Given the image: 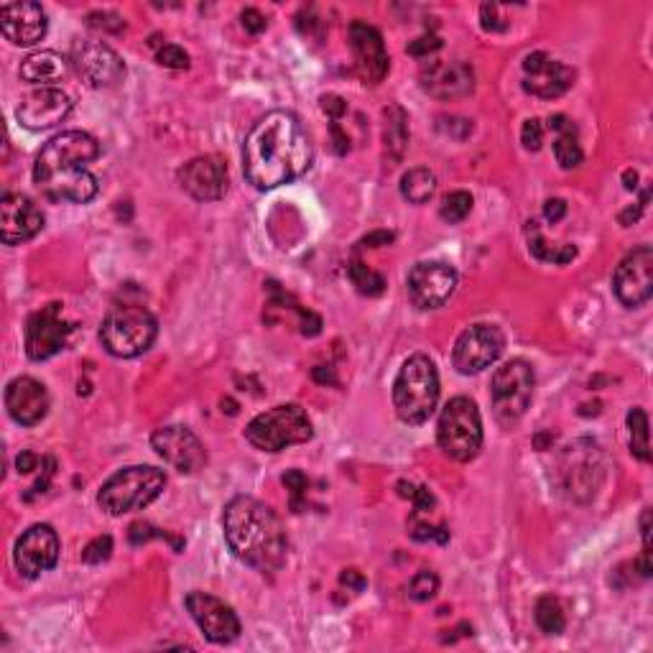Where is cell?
<instances>
[{
  "label": "cell",
  "instance_id": "6da1fadb",
  "mask_svg": "<svg viewBox=\"0 0 653 653\" xmlns=\"http://www.w3.org/2000/svg\"><path fill=\"white\" fill-rule=\"evenodd\" d=\"M312 159L314 148L304 125L286 110L263 115L243 143V174L261 192L307 174Z\"/></svg>",
  "mask_w": 653,
  "mask_h": 653
},
{
  "label": "cell",
  "instance_id": "7a4b0ae2",
  "mask_svg": "<svg viewBox=\"0 0 653 653\" xmlns=\"http://www.w3.org/2000/svg\"><path fill=\"white\" fill-rule=\"evenodd\" d=\"M100 156V143L82 131H64L41 148L34 182L54 202L87 205L97 197V177L87 166Z\"/></svg>",
  "mask_w": 653,
  "mask_h": 653
},
{
  "label": "cell",
  "instance_id": "3957f363",
  "mask_svg": "<svg viewBox=\"0 0 653 653\" xmlns=\"http://www.w3.org/2000/svg\"><path fill=\"white\" fill-rule=\"evenodd\" d=\"M222 529L230 551L240 562L263 574L279 572L286 562V531L281 518L250 495H238L225 506Z\"/></svg>",
  "mask_w": 653,
  "mask_h": 653
},
{
  "label": "cell",
  "instance_id": "277c9868",
  "mask_svg": "<svg viewBox=\"0 0 653 653\" xmlns=\"http://www.w3.org/2000/svg\"><path fill=\"white\" fill-rule=\"evenodd\" d=\"M439 401L437 365L426 355L416 353L401 365L393 381V406L398 419L406 424H424L434 414Z\"/></svg>",
  "mask_w": 653,
  "mask_h": 653
},
{
  "label": "cell",
  "instance_id": "5b68a950",
  "mask_svg": "<svg viewBox=\"0 0 653 653\" xmlns=\"http://www.w3.org/2000/svg\"><path fill=\"white\" fill-rule=\"evenodd\" d=\"M166 488L164 470L151 465H133L115 472L108 483L97 493V503L108 516L141 511L148 503H154Z\"/></svg>",
  "mask_w": 653,
  "mask_h": 653
},
{
  "label": "cell",
  "instance_id": "8992f818",
  "mask_svg": "<svg viewBox=\"0 0 653 653\" xmlns=\"http://www.w3.org/2000/svg\"><path fill=\"white\" fill-rule=\"evenodd\" d=\"M156 335H159L156 317L146 307H138V304L115 307L103 319V327H100V340H103L105 350L113 358L123 360L138 358L146 350H151Z\"/></svg>",
  "mask_w": 653,
  "mask_h": 653
},
{
  "label": "cell",
  "instance_id": "52a82bcc",
  "mask_svg": "<svg viewBox=\"0 0 653 653\" xmlns=\"http://www.w3.org/2000/svg\"><path fill=\"white\" fill-rule=\"evenodd\" d=\"M437 442L449 460H475L483 447V419L472 398L457 396L444 406L437 424Z\"/></svg>",
  "mask_w": 653,
  "mask_h": 653
},
{
  "label": "cell",
  "instance_id": "ba28073f",
  "mask_svg": "<svg viewBox=\"0 0 653 653\" xmlns=\"http://www.w3.org/2000/svg\"><path fill=\"white\" fill-rule=\"evenodd\" d=\"M312 434V419L296 404L263 411L245 426V439L261 452H281L291 444H304L312 439Z\"/></svg>",
  "mask_w": 653,
  "mask_h": 653
},
{
  "label": "cell",
  "instance_id": "9c48e42d",
  "mask_svg": "<svg viewBox=\"0 0 653 653\" xmlns=\"http://www.w3.org/2000/svg\"><path fill=\"white\" fill-rule=\"evenodd\" d=\"M536 375L526 360H508L493 373L490 396H493V414L498 424L513 426L523 419L534 398Z\"/></svg>",
  "mask_w": 653,
  "mask_h": 653
},
{
  "label": "cell",
  "instance_id": "30bf717a",
  "mask_svg": "<svg viewBox=\"0 0 653 653\" xmlns=\"http://www.w3.org/2000/svg\"><path fill=\"white\" fill-rule=\"evenodd\" d=\"M559 485L564 493L574 500L595 498L597 488L605 477V457H602L600 444L592 439H577L569 447H564L557 465Z\"/></svg>",
  "mask_w": 653,
  "mask_h": 653
},
{
  "label": "cell",
  "instance_id": "8fae6325",
  "mask_svg": "<svg viewBox=\"0 0 653 653\" xmlns=\"http://www.w3.org/2000/svg\"><path fill=\"white\" fill-rule=\"evenodd\" d=\"M506 335L495 324H472L470 330L462 332L452 350V363L462 375L483 373L503 355Z\"/></svg>",
  "mask_w": 653,
  "mask_h": 653
},
{
  "label": "cell",
  "instance_id": "7c38bea8",
  "mask_svg": "<svg viewBox=\"0 0 653 653\" xmlns=\"http://www.w3.org/2000/svg\"><path fill=\"white\" fill-rule=\"evenodd\" d=\"M72 324L62 317V304H46L26 322V355L36 363L54 358L67 347Z\"/></svg>",
  "mask_w": 653,
  "mask_h": 653
},
{
  "label": "cell",
  "instance_id": "4fadbf2b",
  "mask_svg": "<svg viewBox=\"0 0 653 653\" xmlns=\"http://www.w3.org/2000/svg\"><path fill=\"white\" fill-rule=\"evenodd\" d=\"M184 605H187L194 623L199 625V631L205 633L207 641L233 643L235 638L240 636V631H243L235 610L230 608L225 600L210 595V592H199V590L189 592Z\"/></svg>",
  "mask_w": 653,
  "mask_h": 653
},
{
  "label": "cell",
  "instance_id": "5bb4252c",
  "mask_svg": "<svg viewBox=\"0 0 653 653\" xmlns=\"http://www.w3.org/2000/svg\"><path fill=\"white\" fill-rule=\"evenodd\" d=\"M13 562L21 577L36 580L44 572L57 567L59 562V536L49 523H36L29 531H23L16 541Z\"/></svg>",
  "mask_w": 653,
  "mask_h": 653
},
{
  "label": "cell",
  "instance_id": "9a60e30c",
  "mask_svg": "<svg viewBox=\"0 0 653 653\" xmlns=\"http://www.w3.org/2000/svg\"><path fill=\"white\" fill-rule=\"evenodd\" d=\"M613 291L625 307H643L653 296V250L641 245L620 261L613 276Z\"/></svg>",
  "mask_w": 653,
  "mask_h": 653
},
{
  "label": "cell",
  "instance_id": "2e32d148",
  "mask_svg": "<svg viewBox=\"0 0 653 653\" xmlns=\"http://www.w3.org/2000/svg\"><path fill=\"white\" fill-rule=\"evenodd\" d=\"M406 286L416 307L437 309L455 294L457 271L444 261H421L411 268Z\"/></svg>",
  "mask_w": 653,
  "mask_h": 653
},
{
  "label": "cell",
  "instance_id": "e0dca14e",
  "mask_svg": "<svg viewBox=\"0 0 653 653\" xmlns=\"http://www.w3.org/2000/svg\"><path fill=\"white\" fill-rule=\"evenodd\" d=\"M69 62L90 87H113L123 80V62L103 41H74Z\"/></svg>",
  "mask_w": 653,
  "mask_h": 653
},
{
  "label": "cell",
  "instance_id": "ac0fdd59",
  "mask_svg": "<svg viewBox=\"0 0 653 653\" xmlns=\"http://www.w3.org/2000/svg\"><path fill=\"white\" fill-rule=\"evenodd\" d=\"M151 447L156 449V455L182 475H194L202 470L207 462L205 444L199 442L197 434L189 432L187 426H164L156 429L151 437Z\"/></svg>",
  "mask_w": 653,
  "mask_h": 653
},
{
  "label": "cell",
  "instance_id": "d6986e66",
  "mask_svg": "<svg viewBox=\"0 0 653 653\" xmlns=\"http://www.w3.org/2000/svg\"><path fill=\"white\" fill-rule=\"evenodd\" d=\"M72 105V97L62 87H39L18 103L16 118L29 131H46L64 123L72 113Z\"/></svg>",
  "mask_w": 653,
  "mask_h": 653
},
{
  "label": "cell",
  "instance_id": "ffe728a7",
  "mask_svg": "<svg viewBox=\"0 0 653 653\" xmlns=\"http://www.w3.org/2000/svg\"><path fill=\"white\" fill-rule=\"evenodd\" d=\"M179 184L199 202H217L228 192V166L220 156H197L179 169Z\"/></svg>",
  "mask_w": 653,
  "mask_h": 653
},
{
  "label": "cell",
  "instance_id": "44dd1931",
  "mask_svg": "<svg viewBox=\"0 0 653 653\" xmlns=\"http://www.w3.org/2000/svg\"><path fill=\"white\" fill-rule=\"evenodd\" d=\"M44 228V215L26 194H6L0 202V238L6 245L26 243Z\"/></svg>",
  "mask_w": 653,
  "mask_h": 653
},
{
  "label": "cell",
  "instance_id": "7402d4cb",
  "mask_svg": "<svg viewBox=\"0 0 653 653\" xmlns=\"http://www.w3.org/2000/svg\"><path fill=\"white\" fill-rule=\"evenodd\" d=\"M523 72H526L523 90L536 97H544V100H554V97L564 95L574 82L572 69L544 52H534L523 59Z\"/></svg>",
  "mask_w": 653,
  "mask_h": 653
},
{
  "label": "cell",
  "instance_id": "603a6c76",
  "mask_svg": "<svg viewBox=\"0 0 653 653\" xmlns=\"http://www.w3.org/2000/svg\"><path fill=\"white\" fill-rule=\"evenodd\" d=\"M49 21L39 3L18 0V3H3L0 8V31L11 44L34 46L46 36Z\"/></svg>",
  "mask_w": 653,
  "mask_h": 653
},
{
  "label": "cell",
  "instance_id": "cb8c5ba5",
  "mask_svg": "<svg viewBox=\"0 0 653 653\" xmlns=\"http://www.w3.org/2000/svg\"><path fill=\"white\" fill-rule=\"evenodd\" d=\"M350 46L355 54V67H358L360 77L370 85L386 80L388 74V52L383 44L381 31L370 26V23L355 21L350 26Z\"/></svg>",
  "mask_w": 653,
  "mask_h": 653
},
{
  "label": "cell",
  "instance_id": "d4e9b609",
  "mask_svg": "<svg viewBox=\"0 0 653 653\" xmlns=\"http://www.w3.org/2000/svg\"><path fill=\"white\" fill-rule=\"evenodd\" d=\"M421 87L437 100H457L475 90V72L467 62H432L421 69Z\"/></svg>",
  "mask_w": 653,
  "mask_h": 653
},
{
  "label": "cell",
  "instance_id": "484cf974",
  "mask_svg": "<svg viewBox=\"0 0 653 653\" xmlns=\"http://www.w3.org/2000/svg\"><path fill=\"white\" fill-rule=\"evenodd\" d=\"M6 409L16 424L36 426L49 414V391L29 375L13 378L6 388Z\"/></svg>",
  "mask_w": 653,
  "mask_h": 653
},
{
  "label": "cell",
  "instance_id": "4316f807",
  "mask_svg": "<svg viewBox=\"0 0 653 653\" xmlns=\"http://www.w3.org/2000/svg\"><path fill=\"white\" fill-rule=\"evenodd\" d=\"M69 74V62L59 52L44 49V52H34L21 62V80L29 85L39 87H57Z\"/></svg>",
  "mask_w": 653,
  "mask_h": 653
},
{
  "label": "cell",
  "instance_id": "83f0119b",
  "mask_svg": "<svg viewBox=\"0 0 653 653\" xmlns=\"http://www.w3.org/2000/svg\"><path fill=\"white\" fill-rule=\"evenodd\" d=\"M549 128L557 131V141H554V156H557V164L562 169H577L582 164V148L580 141H577V128H574L572 120L567 115H551Z\"/></svg>",
  "mask_w": 653,
  "mask_h": 653
},
{
  "label": "cell",
  "instance_id": "f1b7e54d",
  "mask_svg": "<svg viewBox=\"0 0 653 653\" xmlns=\"http://www.w3.org/2000/svg\"><path fill=\"white\" fill-rule=\"evenodd\" d=\"M386 125H383V138H386V151L393 161L404 159V151L409 146V118H406L404 108L391 105L383 113Z\"/></svg>",
  "mask_w": 653,
  "mask_h": 653
},
{
  "label": "cell",
  "instance_id": "f546056e",
  "mask_svg": "<svg viewBox=\"0 0 653 653\" xmlns=\"http://www.w3.org/2000/svg\"><path fill=\"white\" fill-rule=\"evenodd\" d=\"M401 194L411 205H424L437 194V177L429 169H411L401 177Z\"/></svg>",
  "mask_w": 653,
  "mask_h": 653
},
{
  "label": "cell",
  "instance_id": "4dcf8cb0",
  "mask_svg": "<svg viewBox=\"0 0 653 653\" xmlns=\"http://www.w3.org/2000/svg\"><path fill=\"white\" fill-rule=\"evenodd\" d=\"M536 623H539L541 631L549 633V636H559V633L564 631L567 620H564V610L557 597H539V602H536Z\"/></svg>",
  "mask_w": 653,
  "mask_h": 653
},
{
  "label": "cell",
  "instance_id": "1f68e13d",
  "mask_svg": "<svg viewBox=\"0 0 653 653\" xmlns=\"http://www.w3.org/2000/svg\"><path fill=\"white\" fill-rule=\"evenodd\" d=\"M628 432H631V452L641 462L651 460V444H648V416L643 409H631L628 414Z\"/></svg>",
  "mask_w": 653,
  "mask_h": 653
},
{
  "label": "cell",
  "instance_id": "d6a6232c",
  "mask_svg": "<svg viewBox=\"0 0 653 653\" xmlns=\"http://www.w3.org/2000/svg\"><path fill=\"white\" fill-rule=\"evenodd\" d=\"M350 279H353L355 289L363 296H378L386 289V279H383L381 273L370 271V268L360 261H355L353 266H350Z\"/></svg>",
  "mask_w": 653,
  "mask_h": 653
},
{
  "label": "cell",
  "instance_id": "836d02e7",
  "mask_svg": "<svg viewBox=\"0 0 653 653\" xmlns=\"http://www.w3.org/2000/svg\"><path fill=\"white\" fill-rule=\"evenodd\" d=\"M472 210V197L467 192H452L444 197L442 207H439V217L449 225H457V222L465 220Z\"/></svg>",
  "mask_w": 653,
  "mask_h": 653
},
{
  "label": "cell",
  "instance_id": "e575fe53",
  "mask_svg": "<svg viewBox=\"0 0 653 653\" xmlns=\"http://www.w3.org/2000/svg\"><path fill=\"white\" fill-rule=\"evenodd\" d=\"M531 253H534L539 261L546 263H569L574 256H577V248L574 245H562V248H551L544 238L539 235V230L534 228V240H531Z\"/></svg>",
  "mask_w": 653,
  "mask_h": 653
},
{
  "label": "cell",
  "instance_id": "d590c367",
  "mask_svg": "<svg viewBox=\"0 0 653 653\" xmlns=\"http://www.w3.org/2000/svg\"><path fill=\"white\" fill-rule=\"evenodd\" d=\"M437 592H439V577L434 572H429V569H421L414 580L409 582V597L416 602L432 600Z\"/></svg>",
  "mask_w": 653,
  "mask_h": 653
},
{
  "label": "cell",
  "instance_id": "8d00e7d4",
  "mask_svg": "<svg viewBox=\"0 0 653 653\" xmlns=\"http://www.w3.org/2000/svg\"><path fill=\"white\" fill-rule=\"evenodd\" d=\"M409 534L414 536L416 541H439V544H444V541L449 539V531L444 529V526H432V523H421L419 516H411L409 521Z\"/></svg>",
  "mask_w": 653,
  "mask_h": 653
},
{
  "label": "cell",
  "instance_id": "74e56055",
  "mask_svg": "<svg viewBox=\"0 0 653 653\" xmlns=\"http://www.w3.org/2000/svg\"><path fill=\"white\" fill-rule=\"evenodd\" d=\"M113 554V539L110 536H97L82 549V562L85 564H103Z\"/></svg>",
  "mask_w": 653,
  "mask_h": 653
},
{
  "label": "cell",
  "instance_id": "f35d334b",
  "mask_svg": "<svg viewBox=\"0 0 653 653\" xmlns=\"http://www.w3.org/2000/svg\"><path fill=\"white\" fill-rule=\"evenodd\" d=\"M156 62H159L161 67H169V69H187L189 67V54L184 52L182 46L164 44L159 52H156Z\"/></svg>",
  "mask_w": 653,
  "mask_h": 653
},
{
  "label": "cell",
  "instance_id": "ab89813d",
  "mask_svg": "<svg viewBox=\"0 0 653 653\" xmlns=\"http://www.w3.org/2000/svg\"><path fill=\"white\" fill-rule=\"evenodd\" d=\"M521 143L523 148H529V151H539L541 143H544V125H541L539 118H529L523 123Z\"/></svg>",
  "mask_w": 653,
  "mask_h": 653
},
{
  "label": "cell",
  "instance_id": "60d3db41",
  "mask_svg": "<svg viewBox=\"0 0 653 653\" xmlns=\"http://www.w3.org/2000/svg\"><path fill=\"white\" fill-rule=\"evenodd\" d=\"M87 26H92V29H105V31H113V34H118V31L123 29V21H120L115 13H90V16H87Z\"/></svg>",
  "mask_w": 653,
  "mask_h": 653
},
{
  "label": "cell",
  "instance_id": "b9f144b4",
  "mask_svg": "<svg viewBox=\"0 0 653 653\" xmlns=\"http://www.w3.org/2000/svg\"><path fill=\"white\" fill-rule=\"evenodd\" d=\"M442 49V39L439 36H421V39L411 41L409 44V54L411 57H429L432 52Z\"/></svg>",
  "mask_w": 653,
  "mask_h": 653
},
{
  "label": "cell",
  "instance_id": "7bdbcfd3",
  "mask_svg": "<svg viewBox=\"0 0 653 653\" xmlns=\"http://www.w3.org/2000/svg\"><path fill=\"white\" fill-rule=\"evenodd\" d=\"M240 21H243V29L248 31V34H261L268 26L266 16H263L261 11H256V8H245V11L240 13Z\"/></svg>",
  "mask_w": 653,
  "mask_h": 653
},
{
  "label": "cell",
  "instance_id": "ee69618b",
  "mask_svg": "<svg viewBox=\"0 0 653 653\" xmlns=\"http://www.w3.org/2000/svg\"><path fill=\"white\" fill-rule=\"evenodd\" d=\"M319 105H322L324 113L330 115V118L335 120V123L342 118V115L347 113V103H345V100H342L340 95H322V100H319Z\"/></svg>",
  "mask_w": 653,
  "mask_h": 653
},
{
  "label": "cell",
  "instance_id": "f6af8a7d",
  "mask_svg": "<svg viewBox=\"0 0 653 653\" xmlns=\"http://www.w3.org/2000/svg\"><path fill=\"white\" fill-rule=\"evenodd\" d=\"M284 485L291 490V495H294L296 500L299 495H304V490H307V475L299 470H289L284 475Z\"/></svg>",
  "mask_w": 653,
  "mask_h": 653
},
{
  "label": "cell",
  "instance_id": "bcb514c9",
  "mask_svg": "<svg viewBox=\"0 0 653 653\" xmlns=\"http://www.w3.org/2000/svg\"><path fill=\"white\" fill-rule=\"evenodd\" d=\"M480 13H483V29L485 31H503L506 29V21H500L495 13H498V6L495 3H485L483 8H480Z\"/></svg>",
  "mask_w": 653,
  "mask_h": 653
},
{
  "label": "cell",
  "instance_id": "7dc6e473",
  "mask_svg": "<svg viewBox=\"0 0 653 653\" xmlns=\"http://www.w3.org/2000/svg\"><path fill=\"white\" fill-rule=\"evenodd\" d=\"M154 536H161V534H156L154 526H148V523H143V521L133 523L131 531H128V539H131L133 544H146V541L154 539Z\"/></svg>",
  "mask_w": 653,
  "mask_h": 653
},
{
  "label": "cell",
  "instance_id": "c3c4849f",
  "mask_svg": "<svg viewBox=\"0 0 653 653\" xmlns=\"http://www.w3.org/2000/svg\"><path fill=\"white\" fill-rule=\"evenodd\" d=\"M393 240H396V235L388 233V230H375V233L365 235V238L360 240V245H363V248H381V245H391Z\"/></svg>",
  "mask_w": 653,
  "mask_h": 653
},
{
  "label": "cell",
  "instance_id": "681fc988",
  "mask_svg": "<svg viewBox=\"0 0 653 653\" xmlns=\"http://www.w3.org/2000/svg\"><path fill=\"white\" fill-rule=\"evenodd\" d=\"M564 215H567V202L564 199H549L544 205V217L549 222H559Z\"/></svg>",
  "mask_w": 653,
  "mask_h": 653
},
{
  "label": "cell",
  "instance_id": "f907efd6",
  "mask_svg": "<svg viewBox=\"0 0 653 653\" xmlns=\"http://www.w3.org/2000/svg\"><path fill=\"white\" fill-rule=\"evenodd\" d=\"M36 465H39V457H36L34 452H21L16 460L18 472H34Z\"/></svg>",
  "mask_w": 653,
  "mask_h": 653
},
{
  "label": "cell",
  "instance_id": "816d5d0a",
  "mask_svg": "<svg viewBox=\"0 0 653 653\" xmlns=\"http://www.w3.org/2000/svg\"><path fill=\"white\" fill-rule=\"evenodd\" d=\"M332 131V138H335V151L337 154H347V148H350V141H347V136L342 133V128L337 123L330 125Z\"/></svg>",
  "mask_w": 653,
  "mask_h": 653
},
{
  "label": "cell",
  "instance_id": "f5cc1de1",
  "mask_svg": "<svg viewBox=\"0 0 653 653\" xmlns=\"http://www.w3.org/2000/svg\"><path fill=\"white\" fill-rule=\"evenodd\" d=\"M340 582H342V585H353L355 590H363V587H365V580L360 577L358 569H345V572L340 574Z\"/></svg>",
  "mask_w": 653,
  "mask_h": 653
},
{
  "label": "cell",
  "instance_id": "db71d44e",
  "mask_svg": "<svg viewBox=\"0 0 653 653\" xmlns=\"http://www.w3.org/2000/svg\"><path fill=\"white\" fill-rule=\"evenodd\" d=\"M646 202H648V192L643 194L641 205H638L636 210H633V207H628V210H625L623 215H620V222H623V225H633V222H636L638 217H641V212H643V207H646Z\"/></svg>",
  "mask_w": 653,
  "mask_h": 653
},
{
  "label": "cell",
  "instance_id": "11a10c76",
  "mask_svg": "<svg viewBox=\"0 0 653 653\" xmlns=\"http://www.w3.org/2000/svg\"><path fill=\"white\" fill-rule=\"evenodd\" d=\"M314 378H317L319 383H337V378H335V373H332V370H327V368H314Z\"/></svg>",
  "mask_w": 653,
  "mask_h": 653
},
{
  "label": "cell",
  "instance_id": "9f6ffc18",
  "mask_svg": "<svg viewBox=\"0 0 653 653\" xmlns=\"http://www.w3.org/2000/svg\"><path fill=\"white\" fill-rule=\"evenodd\" d=\"M623 182H625V189H636L638 187V174H636V171H625Z\"/></svg>",
  "mask_w": 653,
  "mask_h": 653
}]
</instances>
